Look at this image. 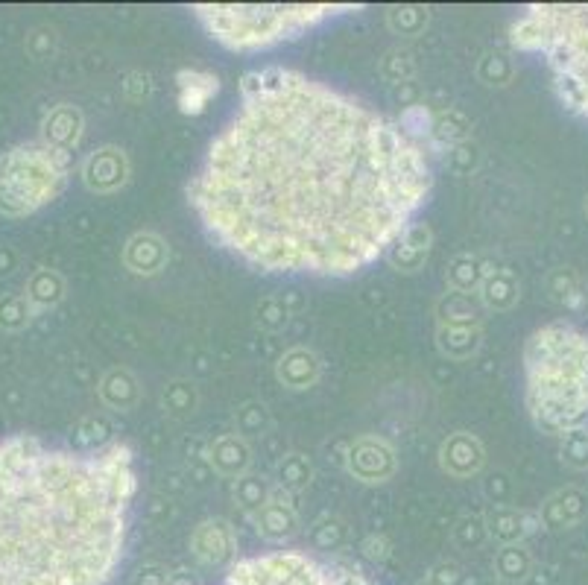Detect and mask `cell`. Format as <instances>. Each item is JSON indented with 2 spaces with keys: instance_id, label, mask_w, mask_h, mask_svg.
Here are the masks:
<instances>
[{
  "instance_id": "cell-13",
  "label": "cell",
  "mask_w": 588,
  "mask_h": 585,
  "mask_svg": "<svg viewBox=\"0 0 588 585\" xmlns=\"http://www.w3.org/2000/svg\"><path fill=\"white\" fill-rule=\"evenodd\" d=\"M483 524H486L489 539H495L498 545H521V542H527L533 533H539V530H542V518H539V512H533V509L510 507V504L486 509Z\"/></svg>"
},
{
  "instance_id": "cell-32",
  "label": "cell",
  "mask_w": 588,
  "mask_h": 585,
  "mask_svg": "<svg viewBox=\"0 0 588 585\" xmlns=\"http://www.w3.org/2000/svg\"><path fill=\"white\" fill-rule=\"evenodd\" d=\"M270 489H273V486H267L261 477H255V474H243V477H237L235 480V492H232V495H235L237 507L243 509V512L252 518L258 509L270 501Z\"/></svg>"
},
{
  "instance_id": "cell-2",
  "label": "cell",
  "mask_w": 588,
  "mask_h": 585,
  "mask_svg": "<svg viewBox=\"0 0 588 585\" xmlns=\"http://www.w3.org/2000/svg\"><path fill=\"white\" fill-rule=\"evenodd\" d=\"M135 451L0 439V585H106L126 556Z\"/></svg>"
},
{
  "instance_id": "cell-40",
  "label": "cell",
  "mask_w": 588,
  "mask_h": 585,
  "mask_svg": "<svg viewBox=\"0 0 588 585\" xmlns=\"http://www.w3.org/2000/svg\"><path fill=\"white\" fill-rule=\"evenodd\" d=\"M316 550H337L346 542V524L340 518H322L311 533Z\"/></svg>"
},
{
  "instance_id": "cell-45",
  "label": "cell",
  "mask_w": 588,
  "mask_h": 585,
  "mask_svg": "<svg viewBox=\"0 0 588 585\" xmlns=\"http://www.w3.org/2000/svg\"><path fill=\"white\" fill-rule=\"evenodd\" d=\"M486 536H489V533H486V524H483V518H463V521L457 524V530H454V539H457V545H463V547L480 545Z\"/></svg>"
},
{
  "instance_id": "cell-27",
  "label": "cell",
  "mask_w": 588,
  "mask_h": 585,
  "mask_svg": "<svg viewBox=\"0 0 588 585\" xmlns=\"http://www.w3.org/2000/svg\"><path fill=\"white\" fill-rule=\"evenodd\" d=\"M489 270L492 267L480 255H457L445 270V287L457 293H477Z\"/></svg>"
},
{
  "instance_id": "cell-48",
  "label": "cell",
  "mask_w": 588,
  "mask_h": 585,
  "mask_svg": "<svg viewBox=\"0 0 588 585\" xmlns=\"http://www.w3.org/2000/svg\"><path fill=\"white\" fill-rule=\"evenodd\" d=\"M486 498H489L495 507L507 504V498H510V480H507L504 474L489 477V480H486Z\"/></svg>"
},
{
  "instance_id": "cell-33",
  "label": "cell",
  "mask_w": 588,
  "mask_h": 585,
  "mask_svg": "<svg viewBox=\"0 0 588 585\" xmlns=\"http://www.w3.org/2000/svg\"><path fill=\"white\" fill-rule=\"evenodd\" d=\"M112 425L109 419L103 416H88L77 425V433H74V448L77 451H97V448H106L112 445Z\"/></svg>"
},
{
  "instance_id": "cell-23",
  "label": "cell",
  "mask_w": 588,
  "mask_h": 585,
  "mask_svg": "<svg viewBox=\"0 0 588 585\" xmlns=\"http://www.w3.org/2000/svg\"><path fill=\"white\" fill-rule=\"evenodd\" d=\"M24 299L30 302L36 316H41L44 311H53L65 299V278L56 270L39 267L24 284Z\"/></svg>"
},
{
  "instance_id": "cell-22",
  "label": "cell",
  "mask_w": 588,
  "mask_h": 585,
  "mask_svg": "<svg viewBox=\"0 0 588 585\" xmlns=\"http://www.w3.org/2000/svg\"><path fill=\"white\" fill-rule=\"evenodd\" d=\"M100 401L115 410V413H129L141 404V384L138 378L126 369V366H115L100 378Z\"/></svg>"
},
{
  "instance_id": "cell-39",
  "label": "cell",
  "mask_w": 588,
  "mask_h": 585,
  "mask_svg": "<svg viewBox=\"0 0 588 585\" xmlns=\"http://www.w3.org/2000/svg\"><path fill=\"white\" fill-rule=\"evenodd\" d=\"M293 316V311L287 308L284 299L278 296H267L255 305V322L264 328V331H281L287 325V319Z\"/></svg>"
},
{
  "instance_id": "cell-24",
  "label": "cell",
  "mask_w": 588,
  "mask_h": 585,
  "mask_svg": "<svg viewBox=\"0 0 588 585\" xmlns=\"http://www.w3.org/2000/svg\"><path fill=\"white\" fill-rule=\"evenodd\" d=\"M477 296H480L486 311H510L512 305L518 302V296H521V287H518L515 273L492 267L489 275H486V281L480 284Z\"/></svg>"
},
{
  "instance_id": "cell-14",
  "label": "cell",
  "mask_w": 588,
  "mask_h": 585,
  "mask_svg": "<svg viewBox=\"0 0 588 585\" xmlns=\"http://www.w3.org/2000/svg\"><path fill=\"white\" fill-rule=\"evenodd\" d=\"M82 135H85V117L71 103H59L41 117L39 141L50 150L74 156V150L82 144Z\"/></svg>"
},
{
  "instance_id": "cell-4",
  "label": "cell",
  "mask_w": 588,
  "mask_h": 585,
  "mask_svg": "<svg viewBox=\"0 0 588 585\" xmlns=\"http://www.w3.org/2000/svg\"><path fill=\"white\" fill-rule=\"evenodd\" d=\"M510 44L545 56L559 103L588 120V3L524 6L512 21Z\"/></svg>"
},
{
  "instance_id": "cell-1",
  "label": "cell",
  "mask_w": 588,
  "mask_h": 585,
  "mask_svg": "<svg viewBox=\"0 0 588 585\" xmlns=\"http://www.w3.org/2000/svg\"><path fill=\"white\" fill-rule=\"evenodd\" d=\"M428 147L366 100L293 68L252 71L188 182L205 234L270 275L346 278L416 223Z\"/></svg>"
},
{
  "instance_id": "cell-41",
  "label": "cell",
  "mask_w": 588,
  "mask_h": 585,
  "mask_svg": "<svg viewBox=\"0 0 588 585\" xmlns=\"http://www.w3.org/2000/svg\"><path fill=\"white\" fill-rule=\"evenodd\" d=\"M360 553L372 562V565H387L392 559V542L387 533H369L360 542Z\"/></svg>"
},
{
  "instance_id": "cell-30",
  "label": "cell",
  "mask_w": 588,
  "mask_h": 585,
  "mask_svg": "<svg viewBox=\"0 0 588 585\" xmlns=\"http://www.w3.org/2000/svg\"><path fill=\"white\" fill-rule=\"evenodd\" d=\"M311 483H314V463H311L305 454L293 451V454H284V457L278 460V466H275V486H281V489L299 495V492H305Z\"/></svg>"
},
{
  "instance_id": "cell-37",
  "label": "cell",
  "mask_w": 588,
  "mask_h": 585,
  "mask_svg": "<svg viewBox=\"0 0 588 585\" xmlns=\"http://www.w3.org/2000/svg\"><path fill=\"white\" fill-rule=\"evenodd\" d=\"M416 74V59L407 50H390L381 62V77L392 85H407Z\"/></svg>"
},
{
  "instance_id": "cell-26",
  "label": "cell",
  "mask_w": 588,
  "mask_h": 585,
  "mask_svg": "<svg viewBox=\"0 0 588 585\" xmlns=\"http://www.w3.org/2000/svg\"><path fill=\"white\" fill-rule=\"evenodd\" d=\"M483 346V328H439L436 325V349L448 360H471Z\"/></svg>"
},
{
  "instance_id": "cell-19",
  "label": "cell",
  "mask_w": 588,
  "mask_h": 585,
  "mask_svg": "<svg viewBox=\"0 0 588 585\" xmlns=\"http://www.w3.org/2000/svg\"><path fill=\"white\" fill-rule=\"evenodd\" d=\"M431 246V226L428 223H413L407 232L395 240V246L387 252V261H390L392 270H398V273H419L428 264V258H431Z\"/></svg>"
},
{
  "instance_id": "cell-44",
  "label": "cell",
  "mask_w": 588,
  "mask_h": 585,
  "mask_svg": "<svg viewBox=\"0 0 588 585\" xmlns=\"http://www.w3.org/2000/svg\"><path fill=\"white\" fill-rule=\"evenodd\" d=\"M425 580L431 585H469L466 571L457 562H439V565H433Z\"/></svg>"
},
{
  "instance_id": "cell-28",
  "label": "cell",
  "mask_w": 588,
  "mask_h": 585,
  "mask_svg": "<svg viewBox=\"0 0 588 585\" xmlns=\"http://www.w3.org/2000/svg\"><path fill=\"white\" fill-rule=\"evenodd\" d=\"M495 577L501 583H524L533 574V553L527 550V545H501L495 550L492 559Z\"/></svg>"
},
{
  "instance_id": "cell-5",
  "label": "cell",
  "mask_w": 588,
  "mask_h": 585,
  "mask_svg": "<svg viewBox=\"0 0 588 585\" xmlns=\"http://www.w3.org/2000/svg\"><path fill=\"white\" fill-rule=\"evenodd\" d=\"M360 12V6L349 3H273V6H249V3H196L191 15L202 24V30L235 53H258L270 50L281 41L305 36L319 24Z\"/></svg>"
},
{
  "instance_id": "cell-20",
  "label": "cell",
  "mask_w": 588,
  "mask_h": 585,
  "mask_svg": "<svg viewBox=\"0 0 588 585\" xmlns=\"http://www.w3.org/2000/svg\"><path fill=\"white\" fill-rule=\"evenodd\" d=\"M586 515V492H580V489H574V486L553 492L548 501L542 504V509H539V518H542V527H545V530H568V527H577Z\"/></svg>"
},
{
  "instance_id": "cell-15",
  "label": "cell",
  "mask_w": 588,
  "mask_h": 585,
  "mask_svg": "<svg viewBox=\"0 0 588 585\" xmlns=\"http://www.w3.org/2000/svg\"><path fill=\"white\" fill-rule=\"evenodd\" d=\"M167 261H170V246L156 232L132 234L123 246V267L132 275L153 278L167 267Z\"/></svg>"
},
{
  "instance_id": "cell-29",
  "label": "cell",
  "mask_w": 588,
  "mask_h": 585,
  "mask_svg": "<svg viewBox=\"0 0 588 585\" xmlns=\"http://www.w3.org/2000/svg\"><path fill=\"white\" fill-rule=\"evenodd\" d=\"M548 290L550 296H553V302H559V305L568 308V311H583V308H586V284H583L580 273H574V270H568V267L550 273Z\"/></svg>"
},
{
  "instance_id": "cell-31",
  "label": "cell",
  "mask_w": 588,
  "mask_h": 585,
  "mask_svg": "<svg viewBox=\"0 0 588 585\" xmlns=\"http://www.w3.org/2000/svg\"><path fill=\"white\" fill-rule=\"evenodd\" d=\"M196 404H199V395H196L194 384H188V381H173L161 392V410L173 419L194 416Z\"/></svg>"
},
{
  "instance_id": "cell-10",
  "label": "cell",
  "mask_w": 588,
  "mask_h": 585,
  "mask_svg": "<svg viewBox=\"0 0 588 585\" xmlns=\"http://www.w3.org/2000/svg\"><path fill=\"white\" fill-rule=\"evenodd\" d=\"M252 527L255 533L270 542V545H284L299 533V507H296V495L275 486L270 489V501L252 515Z\"/></svg>"
},
{
  "instance_id": "cell-43",
  "label": "cell",
  "mask_w": 588,
  "mask_h": 585,
  "mask_svg": "<svg viewBox=\"0 0 588 585\" xmlns=\"http://www.w3.org/2000/svg\"><path fill=\"white\" fill-rule=\"evenodd\" d=\"M27 53L33 56V59H50L53 56V50H56V33L50 30V27H36L30 36H27Z\"/></svg>"
},
{
  "instance_id": "cell-35",
  "label": "cell",
  "mask_w": 588,
  "mask_h": 585,
  "mask_svg": "<svg viewBox=\"0 0 588 585\" xmlns=\"http://www.w3.org/2000/svg\"><path fill=\"white\" fill-rule=\"evenodd\" d=\"M428 21H431V15L422 6H395L387 12V24L395 36H419V33H425Z\"/></svg>"
},
{
  "instance_id": "cell-42",
  "label": "cell",
  "mask_w": 588,
  "mask_h": 585,
  "mask_svg": "<svg viewBox=\"0 0 588 585\" xmlns=\"http://www.w3.org/2000/svg\"><path fill=\"white\" fill-rule=\"evenodd\" d=\"M150 94H153V79H150V74H144V71L126 74V79H123V97L129 103H144V100H150Z\"/></svg>"
},
{
  "instance_id": "cell-49",
  "label": "cell",
  "mask_w": 588,
  "mask_h": 585,
  "mask_svg": "<svg viewBox=\"0 0 588 585\" xmlns=\"http://www.w3.org/2000/svg\"><path fill=\"white\" fill-rule=\"evenodd\" d=\"M18 270V252L12 246H0V275H12Z\"/></svg>"
},
{
  "instance_id": "cell-50",
  "label": "cell",
  "mask_w": 588,
  "mask_h": 585,
  "mask_svg": "<svg viewBox=\"0 0 588 585\" xmlns=\"http://www.w3.org/2000/svg\"><path fill=\"white\" fill-rule=\"evenodd\" d=\"M586 214H588V199H586Z\"/></svg>"
},
{
  "instance_id": "cell-12",
  "label": "cell",
  "mask_w": 588,
  "mask_h": 585,
  "mask_svg": "<svg viewBox=\"0 0 588 585\" xmlns=\"http://www.w3.org/2000/svg\"><path fill=\"white\" fill-rule=\"evenodd\" d=\"M483 466H486V445L469 430H457L439 445V468L448 477L469 480L477 477Z\"/></svg>"
},
{
  "instance_id": "cell-17",
  "label": "cell",
  "mask_w": 588,
  "mask_h": 585,
  "mask_svg": "<svg viewBox=\"0 0 588 585\" xmlns=\"http://www.w3.org/2000/svg\"><path fill=\"white\" fill-rule=\"evenodd\" d=\"M205 463L211 471H217L220 477H243L249 474V466H252V448L243 436L237 433H223V436H214L208 445H205Z\"/></svg>"
},
{
  "instance_id": "cell-3",
  "label": "cell",
  "mask_w": 588,
  "mask_h": 585,
  "mask_svg": "<svg viewBox=\"0 0 588 585\" xmlns=\"http://www.w3.org/2000/svg\"><path fill=\"white\" fill-rule=\"evenodd\" d=\"M524 404L533 425L565 436L588 425V331L565 322L536 328L524 343Z\"/></svg>"
},
{
  "instance_id": "cell-46",
  "label": "cell",
  "mask_w": 588,
  "mask_h": 585,
  "mask_svg": "<svg viewBox=\"0 0 588 585\" xmlns=\"http://www.w3.org/2000/svg\"><path fill=\"white\" fill-rule=\"evenodd\" d=\"M129 585H173V577H170V571H167L164 565L147 562V565H141V568L132 574V583Z\"/></svg>"
},
{
  "instance_id": "cell-34",
  "label": "cell",
  "mask_w": 588,
  "mask_h": 585,
  "mask_svg": "<svg viewBox=\"0 0 588 585\" xmlns=\"http://www.w3.org/2000/svg\"><path fill=\"white\" fill-rule=\"evenodd\" d=\"M36 319V311L24 299V293H3L0 296V331H21Z\"/></svg>"
},
{
  "instance_id": "cell-47",
  "label": "cell",
  "mask_w": 588,
  "mask_h": 585,
  "mask_svg": "<svg viewBox=\"0 0 588 585\" xmlns=\"http://www.w3.org/2000/svg\"><path fill=\"white\" fill-rule=\"evenodd\" d=\"M448 161H451L454 173L466 176V173H471V170H474V164H477V150H474L469 141H466V144H460V147L448 150Z\"/></svg>"
},
{
  "instance_id": "cell-25",
  "label": "cell",
  "mask_w": 588,
  "mask_h": 585,
  "mask_svg": "<svg viewBox=\"0 0 588 585\" xmlns=\"http://www.w3.org/2000/svg\"><path fill=\"white\" fill-rule=\"evenodd\" d=\"M428 135L433 138L436 147H442L445 153L466 144L471 135V120L460 109H442L431 117V129Z\"/></svg>"
},
{
  "instance_id": "cell-6",
  "label": "cell",
  "mask_w": 588,
  "mask_h": 585,
  "mask_svg": "<svg viewBox=\"0 0 588 585\" xmlns=\"http://www.w3.org/2000/svg\"><path fill=\"white\" fill-rule=\"evenodd\" d=\"M71 179V156L24 141L0 156V217L21 220L59 199Z\"/></svg>"
},
{
  "instance_id": "cell-36",
  "label": "cell",
  "mask_w": 588,
  "mask_h": 585,
  "mask_svg": "<svg viewBox=\"0 0 588 585\" xmlns=\"http://www.w3.org/2000/svg\"><path fill=\"white\" fill-rule=\"evenodd\" d=\"M559 457L562 463L577 471H586L588 468V428L571 430L565 436H559Z\"/></svg>"
},
{
  "instance_id": "cell-16",
  "label": "cell",
  "mask_w": 588,
  "mask_h": 585,
  "mask_svg": "<svg viewBox=\"0 0 588 585\" xmlns=\"http://www.w3.org/2000/svg\"><path fill=\"white\" fill-rule=\"evenodd\" d=\"M217 94H220V77L214 71L182 68L176 74V103H179V112L182 115H202Z\"/></svg>"
},
{
  "instance_id": "cell-38",
  "label": "cell",
  "mask_w": 588,
  "mask_h": 585,
  "mask_svg": "<svg viewBox=\"0 0 588 585\" xmlns=\"http://www.w3.org/2000/svg\"><path fill=\"white\" fill-rule=\"evenodd\" d=\"M235 422L237 436L249 439V436H258V433H264V430L270 428V413H267V407L261 401H249V404H243L237 410Z\"/></svg>"
},
{
  "instance_id": "cell-11",
  "label": "cell",
  "mask_w": 588,
  "mask_h": 585,
  "mask_svg": "<svg viewBox=\"0 0 588 585\" xmlns=\"http://www.w3.org/2000/svg\"><path fill=\"white\" fill-rule=\"evenodd\" d=\"M79 176H82L85 188L94 194H118L120 188H126V182L132 176V164L120 147H100L85 156L82 167H79Z\"/></svg>"
},
{
  "instance_id": "cell-21",
  "label": "cell",
  "mask_w": 588,
  "mask_h": 585,
  "mask_svg": "<svg viewBox=\"0 0 588 585\" xmlns=\"http://www.w3.org/2000/svg\"><path fill=\"white\" fill-rule=\"evenodd\" d=\"M483 302L477 293L445 290L436 302V325L439 328H483Z\"/></svg>"
},
{
  "instance_id": "cell-7",
  "label": "cell",
  "mask_w": 588,
  "mask_h": 585,
  "mask_svg": "<svg viewBox=\"0 0 588 585\" xmlns=\"http://www.w3.org/2000/svg\"><path fill=\"white\" fill-rule=\"evenodd\" d=\"M188 585V583H173ZM217 585H378L363 571L325 562L302 550H270L237 559Z\"/></svg>"
},
{
  "instance_id": "cell-18",
  "label": "cell",
  "mask_w": 588,
  "mask_h": 585,
  "mask_svg": "<svg viewBox=\"0 0 588 585\" xmlns=\"http://www.w3.org/2000/svg\"><path fill=\"white\" fill-rule=\"evenodd\" d=\"M319 375H322V360H319V354H316L314 349H305V346L287 349L278 357V363H275V378H278V384L293 392L316 387Z\"/></svg>"
},
{
  "instance_id": "cell-8",
  "label": "cell",
  "mask_w": 588,
  "mask_h": 585,
  "mask_svg": "<svg viewBox=\"0 0 588 585\" xmlns=\"http://www.w3.org/2000/svg\"><path fill=\"white\" fill-rule=\"evenodd\" d=\"M343 466L352 474L354 480L366 483V486H381L390 483L398 471V454L387 439L366 433L352 439L343 448Z\"/></svg>"
},
{
  "instance_id": "cell-9",
  "label": "cell",
  "mask_w": 588,
  "mask_h": 585,
  "mask_svg": "<svg viewBox=\"0 0 588 585\" xmlns=\"http://www.w3.org/2000/svg\"><path fill=\"white\" fill-rule=\"evenodd\" d=\"M191 553L205 568H232L237 562V533L229 518H205L191 533Z\"/></svg>"
}]
</instances>
